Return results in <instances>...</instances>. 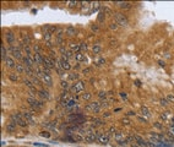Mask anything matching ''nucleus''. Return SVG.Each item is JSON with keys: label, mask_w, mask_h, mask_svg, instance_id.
Wrapping results in <instances>:
<instances>
[{"label": "nucleus", "mask_w": 174, "mask_h": 147, "mask_svg": "<svg viewBox=\"0 0 174 147\" xmlns=\"http://www.w3.org/2000/svg\"><path fill=\"white\" fill-rule=\"evenodd\" d=\"M24 44H26V45H30L31 44V37L30 36L26 34V37L24 38Z\"/></svg>", "instance_id": "nucleus-29"}, {"label": "nucleus", "mask_w": 174, "mask_h": 147, "mask_svg": "<svg viewBox=\"0 0 174 147\" xmlns=\"http://www.w3.org/2000/svg\"><path fill=\"white\" fill-rule=\"evenodd\" d=\"M72 139H74L75 142H80V141H84V140H85V136H81V135L74 134V135H72Z\"/></svg>", "instance_id": "nucleus-20"}, {"label": "nucleus", "mask_w": 174, "mask_h": 147, "mask_svg": "<svg viewBox=\"0 0 174 147\" xmlns=\"http://www.w3.org/2000/svg\"><path fill=\"white\" fill-rule=\"evenodd\" d=\"M99 64H106V60H104V59H100V60H99Z\"/></svg>", "instance_id": "nucleus-56"}, {"label": "nucleus", "mask_w": 174, "mask_h": 147, "mask_svg": "<svg viewBox=\"0 0 174 147\" xmlns=\"http://www.w3.org/2000/svg\"><path fill=\"white\" fill-rule=\"evenodd\" d=\"M24 84L27 86V87H30V88H33V82H32V81H30V80H25L24 81Z\"/></svg>", "instance_id": "nucleus-30"}, {"label": "nucleus", "mask_w": 174, "mask_h": 147, "mask_svg": "<svg viewBox=\"0 0 174 147\" xmlns=\"http://www.w3.org/2000/svg\"><path fill=\"white\" fill-rule=\"evenodd\" d=\"M166 118H167V114H162V119H163V120H164Z\"/></svg>", "instance_id": "nucleus-59"}, {"label": "nucleus", "mask_w": 174, "mask_h": 147, "mask_svg": "<svg viewBox=\"0 0 174 147\" xmlns=\"http://www.w3.org/2000/svg\"><path fill=\"white\" fill-rule=\"evenodd\" d=\"M168 103H169V102L167 100V98H161V99H159V104H161L162 107H167Z\"/></svg>", "instance_id": "nucleus-27"}, {"label": "nucleus", "mask_w": 174, "mask_h": 147, "mask_svg": "<svg viewBox=\"0 0 174 147\" xmlns=\"http://www.w3.org/2000/svg\"><path fill=\"white\" fill-rule=\"evenodd\" d=\"M60 85H61L63 88H65V90H66V88H69V84H67L66 81H61V84H60Z\"/></svg>", "instance_id": "nucleus-42"}, {"label": "nucleus", "mask_w": 174, "mask_h": 147, "mask_svg": "<svg viewBox=\"0 0 174 147\" xmlns=\"http://www.w3.org/2000/svg\"><path fill=\"white\" fill-rule=\"evenodd\" d=\"M44 38L45 39H47L48 40V42H49V39H50V37H52V33H50V32H44Z\"/></svg>", "instance_id": "nucleus-37"}, {"label": "nucleus", "mask_w": 174, "mask_h": 147, "mask_svg": "<svg viewBox=\"0 0 174 147\" xmlns=\"http://www.w3.org/2000/svg\"><path fill=\"white\" fill-rule=\"evenodd\" d=\"M32 59H33V63L37 66H39V65H42V64H43V57H40V54H38V53L32 55Z\"/></svg>", "instance_id": "nucleus-7"}, {"label": "nucleus", "mask_w": 174, "mask_h": 147, "mask_svg": "<svg viewBox=\"0 0 174 147\" xmlns=\"http://www.w3.org/2000/svg\"><path fill=\"white\" fill-rule=\"evenodd\" d=\"M40 136H43V137H49V136H50V134H49V132H45V131H43L42 134H40Z\"/></svg>", "instance_id": "nucleus-47"}, {"label": "nucleus", "mask_w": 174, "mask_h": 147, "mask_svg": "<svg viewBox=\"0 0 174 147\" xmlns=\"http://www.w3.org/2000/svg\"><path fill=\"white\" fill-rule=\"evenodd\" d=\"M70 90H71V92H74V93H77V90L75 88V86H72V87H71Z\"/></svg>", "instance_id": "nucleus-52"}, {"label": "nucleus", "mask_w": 174, "mask_h": 147, "mask_svg": "<svg viewBox=\"0 0 174 147\" xmlns=\"http://www.w3.org/2000/svg\"><path fill=\"white\" fill-rule=\"evenodd\" d=\"M99 134H97V132H92V131H90V132H87V134L85 135V141L87 142H94V141H97L99 139Z\"/></svg>", "instance_id": "nucleus-4"}, {"label": "nucleus", "mask_w": 174, "mask_h": 147, "mask_svg": "<svg viewBox=\"0 0 174 147\" xmlns=\"http://www.w3.org/2000/svg\"><path fill=\"white\" fill-rule=\"evenodd\" d=\"M4 63H5V65L7 67H16V65H17L15 63V60H13V58H11V57H7L5 60H4Z\"/></svg>", "instance_id": "nucleus-10"}, {"label": "nucleus", "mask_w": 174, "mask_h": 147, "mask_svg": "<svg viewBox=\"0 0 174 147\" xmlns=\"http://www.w3.org/2000/svg\"><path fill=\"white\" fill-rule=\"evenodd\" d=\"M79 79V75L77 74H71L70 75V80H77Z\"/></svg>", "instance_id": "nucleus-43"}, {"label": "nucleus", "mask_w": 174, "mask_h": 147, "mask_svg": "<svg viewBox=\"0 0 174 147\" xmlns=\"http://www.w3.org/2000/svg\"><path fill=\"white\" fill-rule=\"evenodd\" d=\"M15 69H16V72L17 74H22V72H25V70H26V67L24 66V64H17Z\"/></svg>", "instance_id": "nucleus-19"}, {"label": "nucleus", "mask_w": 174, "mask_h": 147, "mask_svg": "<svg viewBox=\"0 0 174 147\" xmlns=\"http://www.w3.org/2000/svg\"><path fill=\"white\" fill-rule=\"evenodd\" d=\"M123 124H125V125H129V124H130V121H129V119H123Z\"/></svg>", "instance_id": "nucleus-48"}, {"label": "nucleus", "mask_w": 174, "mask_h": 147, "mask_svg": "<svg viewBox=\"0 0 174 147\" xmlns=\"http://www.w3.org/2000/svg\"><path fill=\"white\" fill-rule=\"evenodd\" d=\"M118 27H119V25L117 24L115 21H114V22H112V24L109 25V28H111V30H114V31H115V30L118 28Z\"/></svg>", "instance_id": "nucleus-31"}, {"label": "nucleus", "mask_w": 174, "mask_h": 147, "mask_svg": "<svg viewBox=\"0 0 174 147\" xmlns=\"http://www.w3.org/2000/svg\"><path fill=\"white\" fill-rule=\"evenodd\" d=\"M10 52L12 53V57H13V58H16V59H22V55H21V52H20L19 48H15V47L12 45V47L10 48Z\"/></svg>", "instance_id": "nucleus-9"}, {"label": "nucleus", "mask_w": 174, "mask_h": 147, "mask_svg": "<svg viewBox=\"0 0 174 147\" xmlns=\"http://www.w3.org/2000/svg\"><path fill=\"white\" fill-rule=\"evenodd\" d=\"M67 120H69V123H75L76 125H79V124L86 123V117L81 113H75V114H71V115L67 118Z\"/></svg>", "instance_id": "nucleus-1"}, {"label": "nucleus", "mask_w": 174, "mask_h": 147, "mask_svg": "<svg viewBox=\"0 0 174 147\" xmlns=\"http://www.w3.org/2000/svg\"><path fill=\"white\" fill-rule=\"evenodd\" d=\"M92 30L93 31H98V26L97 25H92Z\"/></svg>", "instance_id": "nucleus-53"}, {"label": "nucleus", "mask_w": 174, "mask_h": 147, "mask_svg": "<svg viewBox=\"0 0 174 147\" xmlns=\"http://www.w3.org/2000/svg\"><path fill=\"white\" fill-rule=\"evenodd\" d=\"M15 130H16V124L12 123V121H9V123L6 124V131H9V132H13Z\"/></svg>", "instance_id": "nucleus-14"}, {"label": "nucleus", "mask_w": 174, "mask_h": 147, "mask_svg": "<svg viewBox=\"0 0 174 147\" xmlns=\"http://www.w3.org/2000/svg\"><path fill=\"white\" fill-rule=\"evenodd\" d=\"M98 141H99V144H102V145L108 144V141H109V135H104V134H102V135L99 136Z\"/></svg>", "instance_id": "nucleus-15"}, {"label": "nucleus", "mask_w": 174, "mask_h": 147, "mask_svg": "<svg viewBox=\"0 0 174 147\" xmlns=\"http://www.w3.org/2000/svg\"><path fill=\"white\" fill-rule=\"evenodd\" d=\"M47 45H48L49 48H52V43H50V42H47Z\"/></svg>", "instance_id": "nucleus-60"}, {"label": "nucleus", "mask_w": 174, "mask_h": 147, "mask_svg": "<svg viewBox=\"0 0 174 147\" xmlns=\"http://www.w3.org/2000/svg\"><path fill=\"white\" fill-rule=\"evenodd\" d=\"M117 5H119L121 9H125V10H127V9H131V3H115Z\"/></svg>", "instance_id": "nucleus-18"}, {"label": "nucleus", "mask_w": 174, "mask_h": 147, "mask_svg": "<svg viewBox=\"0 0 174 147\" xmlns=\"http://www.w3.org/2000/svg\"><path fill=\"white\" fill-rule=\"evenodd\" d=\"M167 100H168L169 103L174 102V96H173V94H168V96H167Z\"/></svg>", "instance_id": "nucleus-39"}, {"label": "nucleus", "mask_w": 174, "mask_h": 147, "mask_svg": "<svg viewBox=\"0 0 174 147\" xmlns=\"http://www.w3.org/2000/svg\"><path fill=\"white\" fill-rule=\"evenodd\" d=\"M25 72L27 74V75H30V76H32V75H33V70H32V67H26Z\"/></svg>", "instance_id": "nucleus-35"}, {"label": "nucleus", "mask_w": 174, "mask_h": 147, "mask_svg": "<svg viewBox=\"0 0 174 147\" xmlns=\"http://www.w3.org/2000/svg\"><path fill=\"white\" fill-rule=\"evenodd\" d=\"M173 134H174V130H173Z\"/></svg>", "instance_id": "nucleus-62"}, {"label": "nucleus", "mask_w": 174, "mask_h": 147, "mask_svg": "<svg viewBox=\"0 0 174 147\" xmlns=\"http://www.w3.org/2000/svg\"><path fill=\"white\" fill-rule=\"evenodd\" d=\"M80 47H81V49H82V50H86V49H87V45H86L85 43H81V44H80Z\"/></svg>", "instance_id": "nucleus-49"}, {"label": "nucleus", "mask_w": 174, "mask_h": 147, "mask_svg": "<svg viewBox=\"0 0 174 147\" xmlns=\"http://www.w3.org/2000/svg\"><path fill=\"white\" fill-rule=\"evenodd\" d=\"M33 84H36V85H42V82H40V80L38 79L37 76H33Z\"/></svg>", "instance_id": "nucleus-36"}, {"label": "nucleus", "mask_w": 174, "mask_h": 147, "mask_svg": "<svg viewBox=\"0 0 174 147\" xmlns=\"http://www.w3.org/2000/svg\"><path fill=\"white\" fill-rule=\"evenodd\" d=\"M98 97L103 99V98H106V97H107V93H106V92H103V91H102V92H99V93H98Z\"/></svg>", "instance_id": "nucleus-41"}, {"label": "nucleus", "mask_w": 174, "mask_h": 147, "mask_svg": "<svg viewBox=\"0 0 174 147\" xmlns=\"http://www.w3.org/2000/svg\"><path fill=\"white\" fill-rule=\"evenodd\" d=\"M114 140L118 141V142H121L123 140H124V137H123V134H121V132H117V134L114 135Z\"/></svg>", "instance_id": "nucleus-21"}, {"label": "nucleus", "mask_w": 174, "mask_h": 147, "mask_svg": "<svg viewBox=\"0 0 174 147\" xmlns=\"http://www.w3.org/2000/svg\"><path fill=\"white\" fill-rule=\"evenodd\" d=\"M66 4H67V5H69V7H74V6L76 5L77 3H76V1H67Z\"/></svg>", "instance_id": "nucleus-44"}, {"label": "nucleus", "mask_w": 174, "mask_h": 147, "mask_svg": "<svg viewBox=\"0 0 174 147\" xmlns=\"http://www.w3.org/2000/svg\"><path fill=\"white\" fill-rule=\"evenodd\" d=\"M22 119H24V115H22V113H20V112H15V113L11 114L10 121L15 123V124H19V121L22 120Z\"/></svg>", "instance_id": "nucleus-5"}, {"label": "nucleus", "mask_w": 174, "mask_h": 147, "mask_svg": "<svg viewBox=\"0 0 174 147\" xmlns=\"http://www.w3.org/2000/svg\"><path fill=\"white\" fill-rule=\"evenodd\" d=\"M120 96H121L123 98H126V93H124V92H121V93H120Z\"/></svg>", "instance_id": "nucleus-55"}, {"label": "nucleus", "mask_w": 174, "mask_h": 147, "mask_svg": "<svg viewBox=\"0 0 174 147\" xmlns=\"http://www.w3.org/2000/svg\"><path fill=\"white\" fill-rule=\"evenodd\" d=\"M58 65L60 66L61 69H64V70H69V69L71 67V66H70V64H69V61H67V60H66V59L64 58V57L60 59V61H59Z\"/></svg>", "instance_id": "nucleus-8"}, {"label": "nucleus", "mask_w": 174, "mask_h": 147, "mask_svg": "<svg viewBox=\"0 0 174 147\" xmlns=\"http://www.w3.org/2000/svg\"><path fill=\"white\" fill-rule=\"evenodd\" d=\"M9 79H10L12 82H16L17 80H19V76H17L16 74H10V75H9Z\"/></svg>", "instance_id": "nucleus-24"}, {"label": "nucleus", "mask_w": 174, "mask_h": 147, "mask_svg": "<svg viewBox=\"0 0 174 147\" xmlns=\"http://www.w3.org/2000/svg\"><path fill=\"white\" fill-rule=\"evenodd\" d=\"M1 58H3V61L7 58V57H6V49H5V47H4V45H1Z\"/></svg>", "instance_id": "nucleus-26"}, {"label": "nucleus", "mask_w": 174, "mask_h": 147, "mask_svg": "<svg viewBox=\"0 0 174 147\" xmlns=\"http://www.w3.org/2000/svg\"><path fill=\"white\" fill-rule=\"evenodd\" d=\"M43 81L45 82V85L47 86H52L53 85V80H52V77H50V75H43Z\"/></svg>", "instance_id": "nucleus-16"}, {"label": "nucleus", "mask_w": 174, "mask_h": 147, "mask_svg": "<svg viewBox=\"0 0 174 147\" xmlns=\"http://www.w3.org/2000/svg\"><path fill=\"white\" fill-rule=\"evenodd\" d=\"M91 97H92V94H91L90 92H86V93L82 94V98H84L85 100H90V99H91Z\"/></svg>", "instance_id": "nucleus-28"}, {"label": "nucleus", "mask_w": 174, "mask_h": 147, "mask_svg": "<svg viewBox=\"0 0 174 147\" xmlns=\"http://www.w3.org/2000/svg\"><path fill=\"white\" fill-rule=\"evenodd\" d=\"M154 126L157 127V129H162V125H161V124H158V123H156V124H154Z\"/></svg>", "instance_id": "nucleus-54"}, {"label": "nucleus", "mask_w": 174, "mask_h": 147, "mask_svg": "<svg viewBox=\"0 0 174 147\" xmlns=\"http://www.w3.org/2000/svg\"><path fill=\"white\" fill-rule=\"evenodd\" d=\"M100 107H104V108H107V107H108V103H107V102H103V103H100Z\"/></svg>", "instance_id": "nucleus-51"}, {"label": "nucleus", "mask_w": 174, "mask_h": 147, "mask_svg": "<svg viewBox=\"0 0 174 147\" xmlns=\"http://www.w3.org/2000/svg\"><path fill=\"white\" fill-rule=\"evenodd\" d=\"M139 120H140V121H144V123H145V121H146V119H145V118H139Z\"/></svg>", "instance_id": "nucleus-57"}, {"label": "nucleus", "mask_w": 174, "mask_h": 147, "mask_svg": "<svg viewBox=\"0 0 174 147\" xmlns=\"http://www.w3.org/2000/svg\"><path fill=\"white\" fill-rule=\"evenodd\" d=\"M76 59H77L79 61H84V60H85V55L81 54V53H79V54H76Z\"/></svg>", "instance_id": "nucleus-32"}, {"label": "nucleus", "mask_w": 174, "mask_h": 147, "mask_svg": "<svg viewBox=\"0 0 174 147\" xmlns=\"http://www.w3.org/2000/svg\"><path fill=\"white\" fill-rule=\"evenodd\" d=\"M75 88L77 90V92L84 91V90H85V82H82V81L76 82V84H75Z\"/></svg>", "instance_id": "nucleus-17"}, {"label": "nucleus", "mask_w": 174, "mask_h": 147, "mask_svg": "<svg viewBox=\"0 0 174 147\" xmlns=\"http://www.w3.org/2000/svg\"><path fill=\"white\" fill-rule=\"evenodd\" d=\"M100 49H102V48H100V47H99V45H98V44H96V45H93V53H94V54H97V53H99V52H100Z\"/></svg>", "instance_id": "nucleus-33"}, {"label": "nucleus", "mask_w": 174, "mask_h": 147, "mask_svg": "<svg viewBox=\"0 0 174 147\" xmlns=\"http://www.w3.org/2000/svg\"><path fill=\"white\" fill-rule=\"evenodd\" d=\"M22 115H24V119L26 121H30V123H33L34 119L32 117V113H28V112H24L22 113Z\"/></svg>", "instance_id": "nucleus-13"}, {"label": "nucleus", "mask_w": 174, "mask_h": 147, "mask_svg": "<svg viewBox=\"0 0 174 147\" xmlns=\"http://www.w3.org/2000/svg\"><path fill=\"white\" fill-rule=\"evenodd\" d=\"M132 147H140L139 145H132Z\"/></svg>", "instance_id": "nucleus-61"}, {"label": "nucleus", "mask_w": 174, "mask_h": 147, "mask_svg": "<svg viewBox=\"0 0 174 147\" xmlns=\"http://www.w3.org/2000/svg\"><path fill=\"white\" fill-rule=\"evenodd\" d=\"M6 42L9 44L15 43V34H13L12 32H6Z\"/></svg>", "instance_id": "nucleus-11"}, {"label": "nucleus", "mask_w": 174, "mask_h": 147, "mask_svg": "<svg viewBox=\"0 0 174 147\" xmlns=\"http://www.w3.org/2000/svg\"><path fill=\"white\" fill-rule=\"evenodd\" d=\"M27 124H28V121H26L25 119H22V120H20V121H19V125H20V126H22V127H26V126H27Z\"/></svg>", "instance_id": "nucleus-34"}, {"label": "nucleus", "mask_w": 174, "mask_h": 147, "mask_svg": "<svg viewBox=\"0 0 174 147\" xmlns=\"http://www.w3.org/2000/svg\"><path fill=\"white\" fill-rule=\"evenodd\" d=\"M127 115H135V113L134 112H129V113H127Z\"/></svg>", "instance_id": "nucleus-58"}, {"label": "nucleus", "mask_w": 174, "mask_h": 147, "mask_svg": "<svg viewBox=\"0 0 174 147\" xmlns=\"http://www.w3.org/2000/svg\"><path fill=\"white\" fill-rule=\"evenodd\" d=\"M114 18H115V22L119 26H123V27H126L129 25V21H127V17L121 12H115L114 13Z\"/></svg>", "instance_id": "nucleus-2"}, {"label": "nucleus", "mask_w": 174, "mask_h": 147, "mask_svg": "<svg viewBox=\"0 0 174 147\" xmlns=\"http://www.w3.org/2000/svg\"><path fill=\"white\" fill-rule=\"evenodd\" d=\"M71 49H72V50H76V52H79V50L81 49V47H80V44H77V45L72 44V45H71Z\"/></svg>", "instance_id": "nucleus-40"}, {"label": "nucleus", "mask_w": 174, "mask_h": 147, "mask_svg": "<svg viewBox=\"0 0 174 147\" xmlns=\"http://www.w3.org/2000/svg\"><path fill=\"white\" fill-rule=\"evenodd\" d=\"M75 99H69L67 102H65L64 104H65V107H72V105H75Z\"/></svg>", "instance_id": "nucleus-25"}, {"label": "nucleus", "mask_w": 174, "mask_h": 147, "mask_svg": "<svg viewBox=\"0 0 174 147\" xmlns=\"http://www.w3.org/2000/svg\"><path fill=\"white\" fill-rule=\"evenodd\" d=\"M104 18H106V17H104V13H103V12H100L99 15H98V21H99V22H103V21H104Z\"/></svg>", "instance_id": "nucleus-38"}, {"label": "nucleus", "mask_w": 174, "mask_h": 147, "mask_svg": "<svg viewBox=\"0 0 174 147\" xmlns=\"http://www.w3.org/2000/svg\"><path fill=\"white\" fill-rule=\"evenodd\" d=\"M22 63H24V65H25V67H32V65H33V59H32V55L31 57H26L25 58H22Z\"/></svg>", "instance_id": "nucleus-6"}, {"label": "nucleus", "mask_w": 174, "mask_h": 147, "mask_svg": "<svg viewBox=\"0 0 174 147\" xmlns=\"http://www.w3.org/2000/svg\"><path fill=\"white\" fill-rule=\"evenodd\" d=\"M100 103L98 102H92V103H90V104H87L86 107H85V110H87V112H94V113H98L99 110H100Z\"/></svg>", "instance_id": "nucleus-3"}, {"label": "nucleus", "mask_w": 174, "mask_h": 147, "mask_svg": "<svg viewBox=\"0 0 174 147\" xmlns=\"http://www.w3.org/2000/svg\"><path fill=\"white\" fill-rule=\"evenodd\" d=\"M66 33L69 36H75V28H74V27H67V28H66Z\"/></svg>", "instance_id": "nucleus-22"}, {"label": "nucleus", "mask_w": 174, "mask_h": 147, "mask_svg": "<svg viewBox=\"0 0 174 147\" xmlns=\"http://www.w3.org/2000/svg\"><path fill=\"white\" fill-rule=\"evenodd\" d=\"M58 28H57V27L55 26H50L49 27V32H50V33H53V32H55Z\"/></svg>", "instance_id": "nucleus-46"}, {"label": "nucleus", "mask_w": 174, "mask_h": 147, "mask_svg": "<svg viewBox=\"0 0 174 147\" xmlns=\"http://www.w3.org/2000/svg\"><path fill=\"white\" fill-rule=\"evenodd\" d=\"M91 70H92L91 67H87V69H85V70H84V74H90V72H91Z\"/></svg>", "instance_id": "nucleus-50"}, {"label": "nucleus", "mask_w": 174, "mask_h": 147, "mask_svg": "<svg viewBox=\"0 0 174 147\" xmlns=\"http://www.w3.org/2000/svg\"><path fill=\"white\" fill-rule=\"evenodd\" d=\"M33 49H34V52H36V53H38V54L40 53V48H39V45H37V44H36L34 47H33Z\"/></svg>", "instance_id": "nucleus-45"}, {"label": "nucleus", "mask_w": 174, "mask_h": 147, "mask_svg": "<svg viewBox=\"0 0 174 147\" xmlns=\"http://www.w3.org/2000/svg\"><path fill=\"white\" fill-rule=\"evenodd\" d=\"M141 112H142V115H146L147 118H150L151 117V114H150V110L146 108V107H144L142 109H141Z\"/></svg>", "instance_id": "nucleus-23"}, {"label": "nucleus", "mask_w": 174, "mask_h": 147, "mask_svg": "<svg viewBox=\"0 0 174 147\" xmlns=\"http://www.w3.org/2000/svg\"><path fill=\"white\" fill-rule=\"evenodd\" d=\"M38 94H39V97L40 98H42V99H49V97H50V96H49V92L47 91V90H40L39 92H38Z\"/></svg>", "instance_id": "nucleus-12"}]
</instances>
